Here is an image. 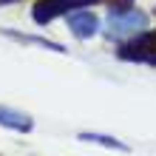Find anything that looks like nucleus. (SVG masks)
Returning <instances> with one entry per match:
<instances>
[{"instance_id": "6", "label": "nucleus", "mask_w": 156, "mask_h": 156, "mask_svg": "<svg viewBox=\"0 0 156 156\" xmlns=\"http://www.w3.org/2000/svg\"><path fill=\"white\" fill-rule=\"evenodd\" d=\"M80 139L82 142H91V145H102V148H111V151H131L125 142H119V139H114V136H105V133H94V131H82L80 133Z\"/></svg>"}, {"instance_id": "1", "label": "nucleus", "mask_w": 156, "mask_h": 156, "mask_svg": "<svg viewBox=\"0 0 156 156\" xmlns=\"http://www.w3.org/2000/svg\"><path fill=\"white\" fill-rule=\"evenodd\" d=\"M148 29V14L139 9H111L108 14V37L122 40V37H133Z\"/></svg>"}, {"instance_id": "5", "label": "nucleus", "mask_w": 156, "mask_h": 156, "mask_svg": "<svg viewBox=\"0 0 156 156\" xmlns=\"http://www.w3.org/2000/svg\"><path fill=\"white\" fill-rule=\"evenodd\" d=\"M3 34H6V37H12V40H17V43L43 45V48H48V51H57V54H66V51H68L66 45H60V43H54V40H45V37H31V34H23V31H12V29H6Z\"/></svg>"}, {"instance_id": "8", "label": "nucleus", "mask_w": 156, "mask_h": 156, "mask_svg": "<svg viewBox=\"0 0 156 156\" xmlns=\"http://www.w3.org/2000/svg\"><path fill=\"white\" fill-rule=\"evenodd\" d=\"M12 3H17V0H0V6H12Z\"/></svg>"}, {"instance_id": "2", "label": "nucleus", "mask_w": 156, "mask_h": 156, "mask_svg": "<svg viewBox=\"0 0 156 156\" xmlns=\"http://www.w3.org/2000/svg\"><path fill=\"white\" fill-rule=\"evenodd\" d=\"M88 3H99V0H37L31 9V17L37 26H48L54 17H62L74 9H88Z\"/></svg>"}, {"instance_id": "4", "label": "nucleus", "mask_w": 156, "mask_h": 156, "mask_svg": "<svg viewBox=\"0 0 156 156\" xmlns=\"http://www.w3.org/2000/svg\"><path fill=\"white\" fill-rule=\"evenodd\" d=\"M0 125L9 128V131H17V133H29L31 128H34V119L26 114V111H17V108L0 105Z\"/></svg>"}, {"instance_id": "7", "label": "nucleus", "mask_w": 156, "mask_h": 156, "mask_svg": "<svg viewBox=\"0 0 156 156\" xmlns=\"http://www.w3.org/2000/svg\"><path fill=\"white\" fill-rule=\"evenodd\" d=\"M99 3H108L111 9H131L133 0H99Z\"/></svg>"}, {"instance_id": "3", "label": "nucleus", "mask_w": 156, "mask_h": 156, "mask_svg": "<svg viewBox=\"0 0 156 156\" xmlns=\"http://www.w3.org/2000/svg\"><path fill=\"white\" fill-rule=\"evenodd\" d=\"M66 20H68V31L77 40H88L99 31V17L91 14L88 9H74V12L66 14Z\"/></svg>"}]
</instances>
